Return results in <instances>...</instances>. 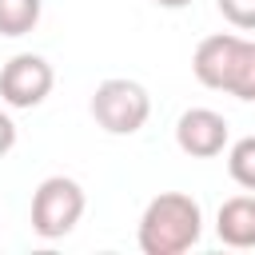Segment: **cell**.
I'll return each instance as SVG.
<instances>
[{
  "instance_id": "cell-4",
  "label": "cell",
  "mask_w": 255,
  "mask_h": 255,
  "mask_svg": "<svg viewBox=\"0 0 255 255\" xmlns=\"http://www.w3.org/2000/svg\"><path fill=\"white\" fill-rule=\"evenodd\" d=\"M52 84H56V72L36 52H20V56H12L0 68V100L8 108H16V112L44 104L48 92H52Z\"/></svg>"
},
{
  "instance_id": "cell-5",
  "label": "cell",
  "mask_w": 255,
  "mask_h": 255,
  "mask_svg": "<svg viewBox=\"0 0 255 255\" xmlns=\"http://www.w3.org/2000/svg\"><path fill=\"white\" fill-rule=\"evenodd\" d=\"M175 143L191 159H211L227 147V120L215 108H187L175 120Z\"/></svg>"
},
{
  "instance_id": "cell-13",
  "label": "cell",
  "mask_w": 255,
  "mask_h": 255,
  "mask_svg": "<svg viewBox=\"0 0 255 255\" xmlns=\"http://www.w3.org/2000/svg\"><path fill=\"white\" fill-rule=\"evenodd\" d=\"M151 4H159V8H171V12H175V8H187V4H195V0H151Z\"/></svg>"
},
{
  "instance_id": "cell-9",
  "label": "cell",
  "mask_w": 255,
  "mask_h": 255,
  "mask_svg": "<svg viewBox=\"0 0 255 255\" xmlns=\"http://www.w3.org/2000/svg\"><path fill=\"white\" fill-rule=\"evenodd\" d=\"M44 0H0V36H28L40 24Z\"/></svg>"
},
{
  "instance_id": "cell-2",
  "label": "cell",
  "mask_w": 255,
  "mask_h": 255,
  "mask_svg": "<svg viewBox=\"0 0 255 255\" xmlns=\"http://www.w3.org/2000/svg\"><path fill=\"white\" fill-rule=\"evenodd\" d=\"M92 116L108 135H135L151 116V96L143 84L112 76L92 92Z\"/></svg>"
},
{
  "instance_id": "cell-3",
  "label": "cell",
  "mask_w": 255,
  "mask_h": 255,
  "mask_svg": "<svg viewBox=\"0 0 255 255\" xmlns=\"http://www.w3.org/2000/svg\"><path fill=\"white\" fill-rule=\"evenodd\" d=\"M84 187L72 175H48L32 191V231L40 239H64L84 215Z\"/></svg>"
},
{
  "instance_id": "cell-7",
  "label": "cell",
  "mask_w": 255,
  "mask_h": 255,
  "mask_svg": "<svg viewBox=\"0 0 255 255\" xmlns=\"http://www.w3.org/2000/svg\"><path fill=\"white\" fill-rule=\"evenodd\" d=\"M215 235H219V243H227L235 251L255 247V195H231V199H223L219 215H215Z\"/></svg>"
},
{
  "instance_id": "cell-1",
  "label": "cell",
  "mask_w": 255,
  "mask_h": 255,
  "mask_svg": "<svg viewBox=\"0 0 255 255\" xmlns=\"http://www.w3.org/2000/svg\"><path fill=\"white\" fill-rule=\"evenodd\" d=\"M203 235V211L183 191H159L139 215V251L143 255H183Z\"/></svg>"
},
{
  "instance_id": "cell-8",
  "label": "cell",
  "mask_w": 255,
  "mask_h": 255,
  "mask_svg": "<svg viewBox=\"0 0 255 255\" xmlns=\"http://www.w3.org/2000/svg\"><path fill=\"white\" fill-rule=\"evenodd\" d=\"M223 92L235 96V100L255 104V40H239V52H235V64H231V76H227Z\"/></svg>"
},
{
  "instance_id": "cell-11",
  "label": "cell",
  "mask_w": 255,
  "mask_h": 255,
  "mask_svg": "<svg viewBox=\"0 0 255 255\" xmlns=\"http://www.w3.org/2000/svg\"><path fill=\"white\" fill-rule=\"evenodd\" d=\"M223 20L243 28V32H255V0H215Z\"/></svg>"
},
{
  "instance_id": "cell-12",
  "label": "cell",
  "mask_w": 255,
  "mask_h": 255,
  "mask_svg": "<svg viewBox=\"0 0 255 255\" xmlns=\"http://www.w3.org/2000/svg\"><path fill=\"white\" fill-rule=\"evenodd\" d=\"M12 147H16V124L8 112H0V155H8Z\"/></svg>"
},
{
  "instance_id": "cell-10",
  "label": "cell",
  "mask_w": 255,
  "mask_h": 255,
  "mask_svg": "<svg viewBox=\"0 0 255 255\" xmlns=\"http://www.w3.org/2000/svg\"><path fill=\"white\" fill-rule=\"evenodd\" d=\"M227 171L243 191H255V135H243L227 151Z\"/></svg>"
},
{
  "instance_id": "cell-6",
  "label": "cell",
  "mask_w": 255,
  "mask_h": 255,
  "mask_svg": "<svg viewBox=\"0 0 255 255\" xmlns=\"http://www.w3.org/2000/svg\"><path fill=\"white\" fill-rule=\"evenodd\" d=\"M239 40H243V36H231V32H215V36L199 40V48H195V56H191V72H195V80H199L203 88H215V92L227 88V76H231Z\"/></svg>"
}]
</instances>
